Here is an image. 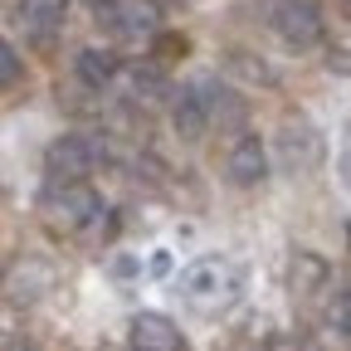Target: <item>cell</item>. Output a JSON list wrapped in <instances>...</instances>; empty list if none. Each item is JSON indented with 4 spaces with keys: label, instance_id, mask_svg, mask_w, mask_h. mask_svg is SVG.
<instances>
[{
    "label": "cell",
    "instance_id": "ac0fdd59",
    "mask_svg": "<svg viewBox=\"0 0 351 351\" xmlns=\"http://www.w3.org/2000/svg\"><path fill=\"white\" fill-rule=\"evenodd\" d=\"M346 239H351V225H346Z\"/></svg>",
    "mask_w": 351,
    "mask_h": 351
},
{
    "label": "cell",
    "instance_id": "7a4b0ae2",
    "mask_svg": "<svg viewBox=\"0 0 351 351\" xmlns=\"http://www.w3.org/2000/svg\"><path fill=\"white\" fill-rule=\"evenodd\" d=\"M39 210H44V219H49L54 230H83V225H98V215H103L98 195L88 186H78V181H54L44 191Z\"/></svg>",
    "mask_w": 351,
    "mask_h": 351
},
{
    "label": "cell",
    "instance_id": "3957f363",
    "mask_svg": "<svg viewBox=\"0 0 351 351\" xmlns=\"http://www.w3.org/2000/svg\"><path fill=\"white\" fill-rule=\"evenodd\" d=\"M269 29L288 49H313L322 39V10L313 0H269Z\"/></svg>",
    "mask_w": 351,
    "mask_h": 351
},
{
    "label": "cell",
    "instance_id": "9a60e30c",
    "mask_svg": "<svg viewBox=\"0 0 351 351\" xmlns=\"http://www.w3.org/2000/svg\"><path fill=\"white\" fill-rule=\"evenodd\" d=\"M147 274H152V278H166V274H171V254H166V249L152 254V269H147Z\"/></svg>",
    "mask_w": 351,
    "mask_h": 351
},
{
    "label": "cell",
    "instance_id": "2e32d148",
    "mask_svg": "<svg viewBox=\"0 0 351 351\" xmlns=\"http://www.w3.org/2000/svg\"><path fill=\"white\" fill-rule=\"evenodd\" d=\"M341 181L351 186V142H346V152H341Z\"/></svg>",
    "mask_w": 351,
    "mask_h": 351
},
{
    "label": "cell",
    "instance_id": "4fadbf2b",
    "mask_svg": "<svg viewBox=\"0 0 351 351\" xmlns=\"http://www.w3.org/2000/svg\"><path fill=\"white\" fill-rule=\"evenodd\" d=\"M64 10H69V0H20V15L34 29H54L64 20Z\"/></svg>",
    "mask_w": 351,
    "mask_h": 351
},
{
    "label": "cell",
    "instance_id": "ba28073f",
    "mask_svg": "<svg viewBox=\"0 0 351 351\" xmlns=\"http://www.w3.org/2000/svg\"><path fill=\"white\" fill-rule=\"evenodd\" d=\"M225 171H230V181L234 186H258L263 181V171H269V152H263L258 137H239L225 156Z\"/></svg>",
    "mask_w": 351,
    "mask_h": 351
},
{
    "label": "cell",
    "instance_id": "d6986e66",
    "mask_svg": "<svg viewBox=\"0 0 351 351\" xmlns=\"http://www.w3.org/2000/svg\"><path fill=\"white\" fill-rule=\"evenodd\" d=\"M346 302H351V288H346Z\"/></svg>",
    "mask_w": 351,
    "mask_h": 351
},
{
    "label": "cell",
    "instance_id": "5b68a950",
    "mask_svg": "<svg viewBox=\"0 0 351 351\" xmlns=\"http://www.w3.org/2000/svg\"><path fill=\"white\" fill-rule=\"evenodd\" d=\"M108 25L122 39H152L161 29V10L156 0H117V5H108Z\"/></svg>",
    "mask_w": 351,
    "mask_h": 351
},
{
    "label": "cell",
    "instance_id": "5bb4252c",
    "mask_svg": "<svg viewBox=\"0 0 351 351\" xmlns=\"http://www.w3.org/2000/svg\"><path fill=\"white\" fill-rule=\"evenodd\" d=\"M15 78H20V59H15V49H10V44L0 39V88H10Z\"/></svg>",
    "mask_w": 351,
    "mask_h": 351
},
{
    "label": "cell",
    "instance_id": "8fae6325",
    "mask_svg": "<svg viewBox=\"0 0 351 351\" xmlns=\"http://www.w3.org/2000/svg\"><path fill=\"white\" fill-rule=\"evenodd\" d=\"M78 78L93 83V88H103V83L117 78V59H112L108 49H83V54H78Z\"/></svg>",
    "mask_w": 351,
    "mask_h": 351
},
{
    "label": "cell",
    "instance_id": "30bf717a",
    "mask_svg": "<svg viewBox=\"0 0 351 351\" xmlns=\"http://www.w3.org/2000/svg\"><path fill=\"white\" fill-rule=\"evenodd\" d=\"M200 98H205L210 122H219V127H234V122H244V103L230 93L225 83H200Z\"/></svg>",
    "mask_w": 351,
    "mask_h": 351
},
{
    "label": "cell",
    "instance_id": "e0dca14e",
    "mask_svg": "<svg viewBox=\"0 0 351 351\" xmlns=\"http://www.w3.org/2000/svg\"><path fill=\"white\" fill-rule=\"evenodd\" d=\"M5 351H39V346H34V341H10Z\"/></svg>",
    "mask_w": 351,
    "mask_h": 351
},
{
    "label": "cell",
    "instance_id": "9c48e42d",
    "mask_svg": "<svg viewBox=\"0 0 351 351\" xmlns=\"http://www.w3.org/2000/svg\"><path fill=\"white\" fill-rule=\"evenodd\" d=\"M5 288H10L15 302H34V298H44V293L54 288V269H49L44 258H15Z\"/></svg>",
    "mask_w": 351,
    "mask_h": 351
},
{
    "label": "cell",
    "instance_id": "277c9868",
    "mask_svg": "<svg viewBox=\"0 0 351 351\" xmlns=\"http://www.w3.org/2000/svg\"><path fill=\"white\" fill-rule=\"evenodd\" d=\"M93 161H98V152L83 137H59L49 152H44V171H49L54 181H83V176L93 171Z\"/></svg>",
    "mask_w": 351,
    "mask_h": 351
},
{
    "label": "cell",
    "instance_id": "52a82bcc",
    "mask_svg": "<svg viewBox=\"0 0 351 351\" xmlns=\"http://www.w3.org/2000/svg\"><path fill=\"white\" fill-rule=\"evenodd\" d=\"M132 346L137 351H186V337L161 313H137L132 317Z\"/></svg>",
    "mask_w": 351,
    "mask_h": 351
},
{
    "label": "cell",
    "instance_id": "6da1fadb",
    "mask_svg": "<svg viewBox=\"0 0 351 351\" xmlns=\"http://www.w3.org/2000/svg\"><path fill=\"white\" fill-rule=\"evenodd\" d=\"M176 288H181V298L195 307V313H225V307H234L239 293H244V274L225 254H200V258H191L181 269Z\"/></svg>",
    "mask_w": 351,
    "mask_h": 351
},
{
    "label": "cell",
    "instance_id": "8992f818",
    "mask_svg": "<svg viewBox=\"0 0 351 351\" xmlns=\"http://www.w3.org/2000/svg\"><path fill=\"white\" fill-rule=\"evenodd\" d=\"M278 156H283V171H313L322 161V137L307 122H288L278 137Z\"/></svg>",
    "mask_w": 351,
    "mask_h": 351
},
{
    "label": "cell",
    "instance_id": "7c38bea8",
    "mask_svg": "<svg viewBox=\"0 0 351 351\" xmlns=\"http://www.w3.org/2000/svg\"><path fill=\"white\" fill-rule=\"evenodd\" d=\"M322 278H327V263H322L317 254H293V274H288V283H293L298 293L322 288Z\"/></svg>",
    "mask_w": 351,
    "mask_h": 351
}]
</instances>
